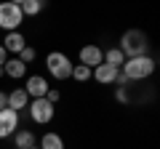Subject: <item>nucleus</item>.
<instances>
[{
    "mask_svg": "<svg viewBox=\"0 0 160 149\" xmlns=\"http://www.w3.org/2000/svg\"><path fill=\"white\" fill-rule=\"evenodd\" d=\"M40 149H64V138L56 131H46L40 136Z\"/></svg>",
    "mask_w": 160,
    "mask_h": 149,
    "instance_id": "14",
    "label": "nucleus"
},
{
    "mask_svg": "<svg viewBox=\"0 0 160 149\" xmlns=\"http://www.w3.org/2000/svg\"><path fill=\"white\" fill-rule=\"evenodd\" d=\"M29 149H40V147H29Z\"/></svg>",
    "mask_w": 160,
    "mask_h": 149,
    "instance_id": "24",
    "label": "nucleus"
},
{
    "mask_svg": "<svg viewBox=\"0 0 160 149\" xmlns=\"http://www.w3.org/2000/svg\"><path fill=\"white\" fill-rule=\"evenodd\" d=\"M29 147H38V138L29 128H19L13 133V149H29Z\"/></svg>",
    "mask_w": 160,
    "mask_h": 149,
    "instance_id": "13",
    "label": "nucleus"
},
{
    "mask_svg": "<svg viewBox=\"0 0 160 149\" xmlns=\"http://www.w3.org/2000/svg\"><path fill=\"white\" fill-rule=\"evenodd\" d=\"M24 24L22 8L13 0H3L0 3V29L3 32H19V27Z\"/></svg>",
    "mask_w": 160,
    "mask_h": 149,
    "instance_id": "4",
    "label": "nucleus"
},
{
    "mask_svg": "<svg viewBox=\"0 0 160 149\" xmlns=\"http://www.w3.org/2000/svg\"><path fill=\"white\" fill-rule=\"evenodd\" d=\"M72 59L67 56V53H62V51H51L46 56V69H48V74H51L56 83H64V80H69L72 77Z\"/></svg>",
    "mask_w": 160,
    "mask_h": 149,
    "instance_id": "3",
    "label": "nucleus"
},
{
    "mask_svg": "<svg viewBox=\"0 0 160 149\" xmlns=\"http://www.w3.org/2000/svg\"><path fill=\"white\" fill-rule=\"evenodd\" d=\"M155 69H158V59L155 56H136V59H126V61H123L120 74H123L128 83H136V80L152 77Z\"/></svg>",
    "mask_w": 160,
    "mask_h": 149,
    "instance_id": "2",
    "label": "nucleus"
},
{
    "mask_svg": "<svg viewBox=\"0 0 160 149\" xmlns=\"http://www.w3.org/2000/svg\"><path fill=\"white\" fill-rule=\"evenodd\" d=\"M29 120L38 123V125H48V123L53 120V115H56V107L53 104H48L46 99H29Z\"/></svg>",
    "mask_w": 160,
    "mask_h": 149,
    "instance_id": "5",
    "label": "nucleus"
},
{
    "mask_svg": "<svg viewBox=\"0 0 160 149\" xmlns=\"http://www.w3.org/2000/svg\"><path fill=\"white\" fill-rule=\"evenodd\" d=\"M102 61H104V64H109V67H115V69H120V67H123V61H126V56H123L118 48H107Z\"/></svg>",
    "mask_w": 160,
    "mask_h": 149,
    "instance_id": "16",
    "label": "nucleus"
},
{
    "mask_svg": "<svg viewBox=\"0 0 160 149\" xmlns=\"http://www.w3.org/2000/svg\"><path fill=\"white\" fill-rule=\"evenodd\" d=\"M19 8H22V16H38L43 8H46V3L43 0H19Z\"/></svg>",
    "mask_w": 160,
    "mask_h": 149,
    "instance_id": "15",
    "label": "nucleus"
},
{
    "mask_svg": "<svg viewBox=\"0 0 160 149\" xmlns=\"http://www.w3.org/2000/svg\"><path fill=\"white\" fill-rule=\"evenodd\" d=\"M78 59H80V64H83V67H88V69H96L99 64H102V59H104V51L96 46V43H86V46L80 48Z\"/></svg>",
    "mask_w": 160,
    "mask_h": 149,
    "instance_id": "6",
    "label": "nucleus"
},
{
    "mask_svg": "<svg viewBox=\"0 0 160 149\" xmlns=\"http://www.w3.org/2000/svg\"><path fill=\"white\" fill-rule=\"evenodd\" d=\"M0 77H6V72H3V67H0Z\"/></svg>",
    "mask_w": 160,
    "mask_h": 149,
    "instance_id": "23",
    "label": "nucleus"
},
{
    "mask_svg": "<svg viewBox=\"0 0 160 149\" xmlns=\"http://www.w3.org/2000/svg\"><path fill=\"white\" fill-rule=\"evenodd\" d=\"M27 107H29V96H27L24 88H13V91H8V109H13V112L22 115Z\"/></svg>",
    "mask_w": 160,
    "mask_h": 149,
    "instance_id": "11",
    "label": "nucleus"
},
{
    "mask_svg": "<svg viewBox=\"0 0 160 149\" xmlns=\"http://www.w3.org/2000/svg\"><path fill=\"white\" fill-rule=\"evenodd\" d=\"M59 99H62V91H59V88H48V93H46V101L56 107V104H59Z\"/></svg>",
    "mask_w": 160,
    "mask_h": 149,
    "instance_id": "19",
    "label": "nucleus"
},
{
    "mask_svg": "<svg viewBox=\"0 0 160 149\" xmlns=\"http://www.w3.org/2000/svg\"><path fill=\"white\" fill-rule=\"evenodd\" d=\"M16 59H19V61H22V64H27V67H29V64H32V61H35V59H38V51H35V48H32V46H27V48H24V51H22V53H19V56H16Z\"/></svg>",
    "mask_w": 160,
    "mask_h": 149,
    "instance_id": "18",
    "label": "nucleus"
},
{
    "mask_svg": "<svg viewBox=\"0 0 160 149\" xmlns=\"http://www.w3.org/2000/svg\"><path fill=\"white\" fill-rule=\"evenodd\" d=\"M6 61H8V53H6V48L0 46V67H3V64H6Z\"/></svg>",
    "mask_w": 160,
    "mask_h": 149,
    "instance_id": "22",
    "label": "nucleus"
},
{
    "mask_svg": "<svg viewBox=\"0 0 160 149\" xmlns=\"http://www.w3.org/2000/svg\"><path fill=\"white\" fill-rule=\"evenodd\" d=\"M3 72H6V77H11V80H24V77H27V64H22L16 56H11L3 64Z\"/></svg>",
    "mask_w": 160,
    "mask_h": 149,
    "instance_id": "12",
    "label": "nucleus"
},
{
    "mask_svg": "<svg viewBox=\"0 0 160 149\" xmlns=\"http://www.w3.org/2000/svg\"><path fill=\"white\" fill-rule=\"evenodd\" d=\"M91 72H93V69L83 67V64H75V67H72V80H78V83H88V80H91Z\"/></svg>",
    "mask_w": 160,
    "mask_h": 149,
    "instance_id": "17",
    "label": "nucleus"
},
{
    "mask_svg": "<svg viewBox=\"0 0 160 149\" xmlns=\"http://www.w3.org/2000/svg\"><path fill=\"white\" fill-rule=\"evenodd\" d=\"M24 91H27L29 99H46L48 93V77H43V74H27V85H22Z\"/></svg>",
    "mask_w": 160,
    "mask_h": 149,
    "instance_id": "8",
    "label": "nucleus"
},
{
    "mask_svg": "<svg viewBox=\"0 0 160 149\" xmlns=\"http://www.w3.org/2000/svg\"><path fill=\"white\" fill-rule=\"evenodd\" d=\"M118 74H120V69H115V67H109V64L102 61V64L91 72V77L99 83V85H112V83L118 80Z\"/></svg>",
    "mask_w": 160,
    "mask_h": 149,
    "instance_id": "10",
    "label": "nucleus"
},
{
    "mask_svg": "<svg viewBox=\"0 0 160 149\" xmlns=\"http://www.w3.org/2000/svg\"><path fill=\"white\" fill-rule=\"evenodd\" d=\"M120 53L126 59H136V56H149V37L142 32V29H126L123 37H120L118 46Z\"/></svg>",
    "mask_w": 160,
    "mask_h": 149,
    "instance_id": "1",
    "label": "nucleus"
},
{
    "mask_svg": "<svg viewBox=\"0 0 160 149\" xmlns=\"http://www.w3.org/2000/svg\"><path fill=\"white\" fill-rule=\"evenodd\" d=\"M0 46L6 48V53L19 56V53L27 48V37L22 35V29H19V32H6V37H3V43H0Z\"/></svg>",
    "mask_w": 160,
    "mask_h": 149,
    "instance_id": "9",
    "label": "nucleus"
},
{
    "mask_svg": "<svg viewBox=\"0 0 160 149\" xmlns=\"http://www.w3.org/2000/svg\"><path fill=\"white\" fill-rule=\"evenodd\" d=\"M3 109H8V93L6 91H0V112Z\"/></svg>",
    "mask_w": 160,
    "mask_h": 149,
    "instance_id": "21",
    "label": "nucleus"
},
{
    "mask_svg": "<svg viewBox=\"0 0 160 149\" xmlns=\"http://www.w3.org/2000/svg\"><path fill=\"white\" fill-rule=\"evenodd\" d=\"M115 99H118V101H123V104H126V101H128V91H126V88H123V85H118V91H115Z\"/></svg>",
    "mask_w": 160,
    "mask_h": 149,
    "instance_id": "20",
    "label": "nucleus"
},
{
    "mask_svg": "<svg viewBox=\"0 0 160 149\" xmlns=\"http://www.w3.org/2000/svg\"><path fill=\"white\" fill-rule=\"evenodd\" d=\"M19 123H22V115H19V112L3 109V112H0V138H11L13 133L19 131Z\"/></svg>",
    "mask_w": 160,
    "mask_h": 149,
    "instance_id": "7",
    "label": "nucleus"
}]
</instances>
